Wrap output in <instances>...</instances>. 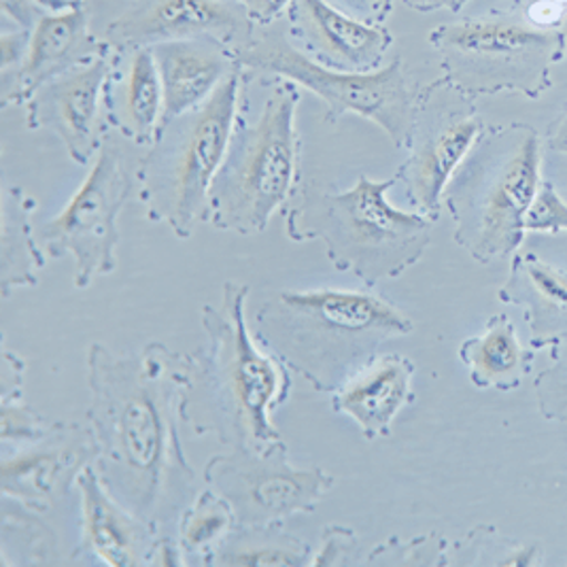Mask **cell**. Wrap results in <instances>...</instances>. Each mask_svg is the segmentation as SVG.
Wrapping results in <instances>:
<instances>
[{
    "label": "cell",
    "instance_id": "obj_24",
    "mask_svg": "<svg viewBox=\"0 0 567 567\" xmlns=\"http://www.w3.org/2000/svg\"><path fill=\"white\" fill-rule=\"evenodd\" d=\"M470 381L478 389L511 391L525 377L532 353L518 342L515 326L506 315L489 319L485 330L467 338L460 349Z\"/></svg>",
    "mask_w": 567,
    "mask_h": 567
},
{
    "label": "cell",
    "instance_id": "obj_29",
    "mask_svg": "<svg viewBox=\"0 0 567 567\" xmlns=\"http://www.w3.org/2000/svg\"><path fill=\"white\" fill-rule=\"evenodd\" d=\"M542 413L548 419L567 423V336L555 349V361L546 368L536 383Z\"/></svg>",
    "mask_w": 567,
    "mask_h": 567
},
{
    "label": "cell",
    "instance_id": "obj_11",
    "mask_svg": "<svg viewBox=\"0 0 567 567\" xmlns=\"http://www.w3.org/2000/svg\"><path fill=\"white\" fill-rule=\"evenodd\" d=\"M205 485L233 504L238 527H284L291 516L315 513L336 478L319 465L296 467L285 440L266 451L228 449L205 465Z\"/></svg>",
    "mask_w": 567,
    "mask_h": 567
},
{
    "label": "cell",
    "instance_id": "obj_10",
    "mask_svg": "<svg viewBox=\"0 0 567 567\" xmlns=\"http://www.w3.org/2000/svg\"><path fill=\"white\" fill-rule=\"evenodd\" d=\"M432 41L449 79L472 94L540 92L559 48L557 34L513 20H467L440 27Z\"/></svg>",
    "mask_w": 567,
    "mask_h": 567
},
{
    "label": "cell",
    "instance_id": "obj_21",
    "mask_svg": "<svg viewBox=\"0 0 567 567\" xmlns=\"http://www.w3.org/2000/svg\"><path fill=\"white\" fill-rule=\"evenodd\" d=\"M104 111L111 128L136 145H152L164 120V87L150 48L132 50L126 64L111 69L104 90Z\"/></svg>",
    "mask_w": 567,
    "mask_h": 567
},
{
    "label": "cell",
    "instance_id": "obj_4",
    "mask_svg": "<svg viewBox=\"0 0 567 567\" xmlns=\"http://www.w3.org/2000/svg\"><path fill=\"white\" fill-rule=\"evenodd\" d=\"M395 183L398 175H360L342 192L300 183L287 205L285 234L293 243L319 240L336 270L368 289L398 279L423 258L434 219L391 205L388 192Z\"/></svg>",
    "mask_w": 567,
    "mask_h": 567
},
{
    "label": "cell",
    "instance_id": "obj_2",
    "mask_svg": "<svg viewBox=\"0 0 567 567\" xmlns=\"http://www.w3.org/2000/svg\"><path fill=\"white\" fill-rule=\"evenodd\" d=\"M249 285L226 281L221 302L205 305V342L189 355L183 421L228 449L266 451L284 436L272 421L291 395L293 372L259 342L247 315Z\"/></svg>",
    "mask_w": 567,
    "mask_h": 567
},
{
    "label": "cell",
    "instance_id": "obj_9",
    "mask_svg": "<svg viewBox=\"0 0 567 567\" xmlns=\"http://www.w3.org/2000/svg\"><path fill=\"white\" fill-rule=\"evenodd\" d=\"M134 183L136 175L130 171L122 143L106 136L73 198L41 226L39 243L50 258L75 259V289H87L99 277L115 272L120 247L117 219Z\"/></svg>",
    "mask_w": 567,
    "mask_h": 567
},
{
    "label": "cell",
    "instance_id": "obj_12",
    "mask_svg": "<svg viewBox=\"0 0 567 567\" xmlns=\"http://www.w3.org/2000/svg\"><path fill=\"white\" fill-rule=\"evenodd\" d=\"M258 24L238 0H136L106 28V43L120 52L164 41L213 37L234 55L247 48Z\"/></svg>",
    "mask_w": 567,
    "mask_h": 567
},
{
    "label": "cell",
    "instance_id": "obj_3",
    "mask_svg": "<svg viewBox=\"0 0 567 567\" xmlns=\"http://www.w3.org/2000/svg\"><path fill=\"white\" fill-rule=\"evenodd\" d=\"M251 330L312 391L332 395L414 323L374 291L281 289L259 305Z\"/></svg>",
    "mask_w": 567,
    "mask_h": 567
},
{
    "label": "cell",
    "instance_id": "obj_23",
    "mask_svg": "<svg viewBox=\"0 0 567 567\" xmlns=\"http://www.w3.org/2000/svg\"><path fill=\"white\" fill-rule=\"evenodd\" d=\"M37 203L20 187L2 192V233H0V293L9 298L16 289L39 285L45 256L39 247V234L32 230Z\"/></svg>",
    "mask_w": 567,
    "mask_h": 567
},
{
    "label": "cell",
    "instance_id": "obj_26",
    "mask_svg": "<svg viewBox=\"0 0 567 567\" xmlns=\"http://www.w3.org/2000/svg\"><path fill=\"white\" fill-rule=\"evenodd\" d=\"M310 544L284 532V527H236L219 546L208 566H310Z\"/></svg>",
    "mask_w": 567,
    "mask_h": 567
},
{
    "label": "cell",
    "instance_id": "obj_14",
    "mask_svg": "<svg viewBox=\"0 0 567 567\" xmlns=\"http://www.w3.org/2000/svg\"><path fill=\"white\" fill-rule=\"evenodd\" d=\"M96 462L92 434L75 423H62L52 436L28 444L0 464V491L32 513H50L75 487L83 467Z\"/></svg>",
    "mask_w": 567,
    "mask_h": 567
},
{
    "label": "cell",
    "instance_id": "obj_32",
    "mask_svg": "<svg viewBox=\"0 0 567 567\" xmlns=\"http://www.w3.org/2000/svg\"><path fill=\"white\" fill-rule=\"evenodd\" d=\"M30 37L27 30L20 32H4L0 37V75L2 79L11 78L22 62L27 60Z\"/></svg>",
    "mask_w": 567,
    "mask_h": 567
},
{
    "label": "cell",
    "instance_id": "obj_13",
    "mask_svg": "<svg viewBox=\"0 0 567 567\" xmlns=\"http://www.w3.org/2000/svg\"><path fill=\"white\" fill-rule=\"evenodd\" d=\"M106 55L45 83L27 104L28 128L55 134L73 162L90 164L106 138L104 90L111 75Z\"/></svg>",
    "mask_w": 567,
    "mask_h": 567
},
{
    "label": "cell",
    "instance_id": "obj_16",
    "mask_svg": "<svg viewBox=\"0 0 567 567\" xmlns=\"http://www.w3.org/2000/svg\"><path fill=\"white\" fill-rule=\"evenodd\" d=\"M103 50V43L90 34L83 9L43 16L32 28L22 66L11 78L0 79L2 106L28 104L45 83L96 60Z\"/></svg>",
    "mask_w": 567,
    "mask_h": 567
},
{
    "label": "cell",
    "instance_id": "obj_5",
    "mask_svg": "<svg viewBox=\"0 0 567 567\" xmlns=\"http://www.w3.org/2000/svg\"><path fill=\"white\" fill-rule=\"evenodd\" d=\"M243 73L234 71L207 103L164 120L147 155L138 162L136 185L147 217L187 240L207 221L208 192L238 124Z\"/></svg>",
    "mask_w": 567,
    "mask_h": 567
},
{
    "label": "cell",
    "instance_id": "obj_34",
    "mask_svg": "<svg viewBox=\"0 0 567 567\" xmlns=\"http://www.w3.org/2000/svg\"><path fill=\"white\" fill-rule=\"evenodd\" d=\"M238 2L247 9L249 18L259 27H270L293 4V0H238Z\"/></svg>",
    "mask_w": 567,
    "mask_h": 567
},
{
    "label": "cell",
    "instance_id": "obj_38",
    "mask_svg": "<svg viewBox=\"0 0 567 567\" xmlns=\"http://www.w3.org/2000/svg\"><path fill=\"white\" fill-rule=\"evenodd\" d=\"M37 4L43 9H50L52 13H64V11L81 9L83 0H37Z\"/></svg>",
    "mask_w": 567,
    "mask_h": 567
},
{
    "label": "cell",
    "instance_id": "obj_15",
    "mask_svg": "<svg viewBox=\"0 0 567 567\" xmlns=\"http://www.w3.org/2000/svg\"><path fill=\"white\" fill-rule=\"evenodd\" d=\"M75 489L81 499V538L71 561L94 557L111 567L152 566L159 534L111 495L94 464L81 470Z\"/></svg>",
    "mask_w": 567,
    "mask_h": 567
},
{
    "label": "cell",
    "instance_id": "obj_8",
    "mask_svg": "<svg viewBox=\"0 0 567 567\" xmlns=\"http://www.w3.org/2000/svg\"><path fill=\"white\" fill-rule=\"evenodd\" d=\"M240 69L287 79L307 87L326 104V122L338 124L344 115H360L377 124L395 147H409L416 128V96L402 60L368 73L340 71L300 52L284 28H256L247 48L236 53Z\"/></svg>",
    "mask_w": 567,
    "mask_h": 567
},
{
    "label": "cell",
    "instance_id": "obj_31",
    "mask_svg": "<svg viewBox=\"0 0 567 567\" xmlns=\"http://www.w3.org/2000/svg\"><path fill=\"white\" fill-rule=\"evenodd\" d=\"M360 538L351 527L328 525L321 536V548L312 555L310 566H353Z\"/></svg>",
    "mask_w": 567,
    "mask_h": 567
},
{
    "label": "cell",
    "instance_id": "obj_27",
    "mask_svg": "<svg viewBox=\"0 0 567 567\" xmlns=\"http://www.w3.org/2000/svg\"><path fill=\"white\" fill-rule=\"evenodd\" d=\"M24 360L4 349L2 351V391H0V442L9 444H34L39 440L52 436L60 430V421H48L37 409L24 402L22 385H24Z\"/></svg>",
    "mask_w": 567,
    "mask_h": 567
},
{
    "label": "cell",
    "instance_id": "obj_7",
    "mask_svg": "<svg viewBox=\"0 0 567 567\" xmlns=\"http://www.w3.org/2000/svg\"><path fill=\"white\" fill-rule=\"evenodd\" d=\"M540 141L508 128L478 141L451 181L446 207L460 247L481 261L511 258L523 243L525 215L540 185Z\"/></svg>",
    "mask_w": 567,
    "mask_h": 567
},
{
    "label": "cell",
    "instance_id": "obj_25",
    "mask_svg": "<svg viewBox=\"0 0 567 567\" xmlns=\"http://www.w3.org/2000/svg\"><path fill=\"white\" fill-rule=\"evenodd\" d=\"M238 527L233 504L217 491L205 487L181 513L177 540L185 561L208 566L219 546L228 540Z\"/></svg>",
    "mask_w": 567,
    "mask_h": 567
},
{
    "label": "cell",
    "instance_id": "obj_30",
    "mask_svg": "<svg viewBox=\"0 0 567 567\" xmlns=\"http://www.w3.org/2000/svg\"><path fill=\"white\" fill-rule=\"evenodd\" d=\"M525 233H567V203L553 183H540L525 215Z\"/></svg>",
    "mask_w": 567,
    "mask_h": 567
},
{
    "label": "cell",
    "instance_id": "obj_37",
    "mask_svg": "<svg viewBox=\"0 0 567 567\" xmlns=\"http://www.w3.org/2000/svg\"><path fill=\"white\" fill-rule=\"evenodd\" d=\"M404 2L416 11H436V9L460 11L465 4V0H404Z\"/></svg>",
    "mask_w": 567,
    "mask_h": 567
},
{
    "label": "cell",
    "instance_id": "obj_33",
    "mask_svg": "<svg viewBox=\"0 0 567 567\" xmlns=\"http://www.w3.org/2000/svg\"><path fill=\"white\" fill-rule=\"evenodd\" d=\"M0 7H2V16L16 22V27L22 30H32L43 18L37 0H0Z\"/></svg>",
    "mask_w": 567,
    "mask_h": 567
},
{
    "label": "cell",
    "instance_id": "obj_22",
    "mask_svg": "<svg viewBox=\"0 0 567 567\" xmlns=\"http://www.w3.org/2000/svg\"><path fill=\"white\" fill-rule=\"evenodd\" d=\"M499 300L525 307L534 342L567 336V272L536 256L516 258Z\"/></svg>",
    "mask_w": 567,
    "mask_h": 567
},
{
    "label": "cell",
    "instance_id": "obj_17",
    "mask_svg": "<svg viewBox=\"0 0 567 567\" xmlns=\"http://www.w3.org/2000/svg\"><path fill=\"white\" fill-rule=\"evenodd\" d=\"M291 24L323 64L340 71L381 69L391 43L383 28L347 16L330 0H293Z\"/></svg>",
    "mask_w": 567,
    "mask_h": 567
},
{
    "label": "cell",
    "instance_id": "obj_18",
    "mask_svg": "<svg viewBox=\"0 0 567 567\" xmlns=\"http://www.w3.org/2000/svg\"><path fill=\"white\" fill-rule=\"evenodd\" d=\"M481 134L483 124L478 117L449 115L414 143L409 159L398 171V181H404L419 213L436 219L442 196L481 141Z\"/></svg>",
    "mask_w": 567,
    "mask_h": 567
},
{
    "label": "cell",
    "instance_id": "obj_28",
    "mask_svg": "<svg viewBox=\"0 0 567 567\" xmlns=\"http://www.w3.org/2000/svg\"><path fill=\"white\" fill-rule=\"evenodd\" d=\"M16 508L18 515L7 511L2 518V544L16 542L20 546V550L16 553V561H22V566L27 561H34L37 566H43L50 559L55 561L53 536L45 532L48 527L37 518L39 513H32L20 504H16Z\"/></svg>",
    "mask_w": 567,
    "mask_h": 567
},
{
    "label": "cell",
    "instance_id": "obj_20",
    "mask_svg": "<svg viewBox=\"0 0 567 567\" xmlns=\"http://www.w3.org/2000/svg\"><path fill=\"white\" fill-rule=\"evenodd\" d=\"M413 360L389 353L379 355L355 379L332 393L336 414L349 416L368 442L388 439L393 421L414 400Z\"/></svg>",
    "mask_w": 567,
    "mask_h": 567
},
{
    "label": "cell",
    "instance_id": "obj_36",
    "mask_svg": "<svg viewBox=\"0 0 567 567\" xmlns=\"http://www.w3.org/2000/svg\"><path fill=\"white\" fill-rule=\"evenodd\" d=\"M561 11H564L561 2H557V0H540L534 9H529V18L536 24H555V22H559Z\"/></svg>",
    "mask_w": 567,
    "mask_h": 567
},
{
    "label": "cell",
    "instance_id": "obj_35",
    "mask_svg": "<svg viewBox=\"0 0 567 567\" xmlns=\"http://www.w3.org/2000/svg\"><path fill=\"white\" fill-rule=\"evenodd\" d=\"M340 4V9H349L353 13H360L365 20L368 18H381L388 9L389 0H330Z\"/></svg>",
    "mask_w": 567,
    "mask_h": 567
},
{
    "label": "cell",
    "instance_id": "obj_19",
    "mask_svg": "<svg viewBox=\"0 0 567 567\" xmlns=\"http://www.w3.org/2000/svg\"><path fill=\"white\" fill-rule=\"evenodd\" d=\"M150 50L164 87V120L207 103L213 92L240 69L233 50L213 37L164 41Z\"/></svg>",
    "mask_w": 567,
    "mask_h": 567
},
{
    "label": "cell",
    "instance_id": "obj_6",
    "mask_svg": "<svg viewBox=\"0 0 567 567\" xmlns=\"http://www.w3.org/2000/svg\"><path fill=\"white\" fill-rule=\"evenodd\" d=\"M300 94L296 83H277L256 122L236 124L226 159L208 192L207 224L243 236L264 233L272 215L298 189ZM240 122V120H238Z\"/></svg>",
    "mask_w": 567,
    "mask_h": 567
},
{
    "label": "cell",
    "instance_id": "obj_40",
    "mask_svg": "<svg viewBox=\"0 0 567 567\" xmlns=\"http://www.w3.org/2000/svg\"><path fill=\"white\" fill-rule=\"evenodd\" d=\"M557 2H561V4H566L567 0H557Z\"/></svg>",
    "mask_w": 567,
    "mask_h": 567
},
{
    "label": "cell",
    "instance_id": "obj_1",
    "mask_svg": "<svg viewBox=\"0 0 567 567\" xmlns=\"http://www.w3.org/2000/svg\"><path fill=\"white\" fill-rule=\"evenodd\" d=\"M189 355L152 340L136 353L103 342L87 349V430L104 487L159 536L177 532L179 516L198 495L181 427Z\"/></svg>",
    "mask_w": 567,
    "mask_h": 567
},
{
    "label": "cell",
    "instance_id": "obj_39",
    "mask_svg": "<svg viewBox=\"0 0 567 567\" xmlns=\"http://www.w3.org/2000/svg\"><path fill=\"white\" fill-rule=\"evenodd\" d=\"M550 145H553V150L567 154V113L559 120V124L555 126V130H553Z\"/></svg>",
    "mask_w": 567,
    "mask_h": 567
}]
</instances>
